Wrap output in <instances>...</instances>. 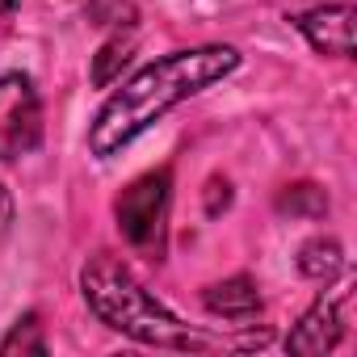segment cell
I'll return each mask as SVG.
<instances>
[{
  "mask_svg": "<svg viewBox=\"0 0 357 357\" xmlns=\"http://www.w3.org/2000/svg\"><path fill=\"white\" fill-rule=\"evenodd\" d=\"M0 353H47V336H43V324L38 315H26L9 328V336L0 340Z\"/></svg>",
  "mask_w": 357,
  "mask_h": 357,
  "instance_id": "cell-9",
  "label": "cell"
},
{
  "mask_svg": "<svg viewBox=\"0 0 357 357\" xmlns=\"http://www.w3.org/2000/svg\"><path fill=\"white\" fill-rule=\"evenodd\" d=\"M43 139V101L30 76H0V164L22 160Z\"/></svg>",
  "mask_w": 357,
  "mask_h": 357,
  "instance_id": "cell-4",
  "label": "cell"
},
{
  "mask_svg": "<svg viewBox=\"0 0 357 357\" xmlns=\"http://www.w3.org/2000/svg\"><path fill=\"white\" fill-rule=\"evenodd\" d=\"M294 26L307 34V43L319 55L349 59L353 55V5H319L294 17Z\"/></svg>",
  "mask_w": 357,
  "mask_h": 357,
  "instance_id": "cell-6",
  "label": "cell"
},
{
  "mask_svg": "<svg viewBox=\"0 0 357 357\" xmlns=\"http://www.w3.org/2000/svg\"><path fill=\"white\" fill-rule=\"evenodd\" d=\"M349 307H353V294L349 290H336V294H324L290 332L286 349L290 353H328L340 344V336L349 332Z\"/></svg>",
  "mask_w": 357,
  "mask_h": 357,
  "instance_id": "cell-5",
  "label": "cell"
},
{
  "mask_svg": "<svg viewBox=\"0 0 357 357\" xmlns=\"http://www.w3.org/2000/svg\"><path fill=\"white\" fill-rule=\"evenodd\" d=\"M206 311L240 324V319H252L261 311V294H257V286L248 278H227V282L206 290Z\"/></svg>",
  "mask_w": 357,
  "mask_h": 357,
  "instance_id": "cell-7",
  "label": "cell"
},
{
  "mask_svg": "<svg viewBox=\"0 0 357 357\" xmlns=\"http://www.w3.org/2000/svg\"><path fill=\"white\" fill-rule=\"evenodd\" d=\"M298 269H303L311 282H332V278L344 269V252H340V244H336L332 236H315V240L303 244Z\"/></svg>",
  "mask_w": 357,
  "mask_h": 357,
  "instance_id": "cell-8",
  "label": "cell"
},
{
  "mask_svg": "<svg viewBox=\"0 0 357 357\" xmlns=\"http://www.w3.org/2000/svg\"><path fill=\"white\" fill-rule=\"evenodd\" d=\"M9 223H13V198H9L5 185H0V236L9 231Z\"/></svg>",
  "mask_w": 357,
  "mask_h": 357,
  "instance_id": "cell-12",
  "label": "cell"
},
{
  "mask_svg": "<svg viewBox=\"0 0 357 357\" xmlns=\"http://www.w3.org/2000/svg\"><path fill=\"white\" fill-rule=\"evenodd\" d=\"M126 59H130V38H114V43H105V47H101V55H97L93 80H97V84H109V80H114V72H118V68H126Z\"/></svg>",
  "mask_w": 357,
  "mask_h": 357,
  "instance_id": "cell-11",
  "label": "cell"
},
{
  "mask_svg": "<svg viewBox=\"0 0 357 357\" xmlns=\"http://www.w3.org/2000/svg\"><path fill=\"white\" fill-rule=\"evenodd\" d=\"M168 198H172V172L155 168L143 172L130 190H122L114 215H118V231L126 236V244L135 248H160L164 240V219H168Z\"/></svg>",
  "mask_w": 357,
  "mask_h": 357,
  "instance_id": "cell-3",
  "label": "cell"
},
{
  "mask_svg": "<svg viewBox=\"0 0 357 357\" xmlns=\"http://www.w3.org/2000/svg\"><path fill=\"white\" fill-rule=\"evenodd\" d=\"M278 206L290 211V215H324V211H328V198H324V190H315V185H290Z\"/></svg>",
  "mask_w": 357,
  "mask_h": 357,
  "instance_id": "cell-10",
  "label": "cell"
},
{
  "mask_svg": "<svg viewBox=\"0 0 357 357\" xmlns=\"http://www.w3.org/2000/svg\"><path fill=\"white\" fill-rule=\"evenodd\" d=\"M236 68H240V51L236 47H194V51H172V55L147 63L143 72H135L101 105V114H97V122L89 130V151L101 155V160L122 151L160 114H168L172 105L190 101L202 89H211L215 80L231 76Z\"/></svg>",
  "mask_w": 357,
  "mask_h": 357,
  "instance_id": "cell-1",
  "label": "cell"
},
{
  "mask_svg": "<svg viewBox=\"0 0 357 357\" xmlns=\"http://www.w3.org/2000/svg\"><path fill=\"white\" fill-rule=\"evenodd\" d=\"M17 9V0H0V13H13Z\"/></svg>",
  "mask_w": 357,
  "mask_h": 357,
  "instance_id": "cell-13",
  "label": "cell"
},
{
  "mask_svg": "<svg viewBox=\"0 0 357 357\" xmlns=\"http://www.w3.org/2000/svg\"><path fill=\"white\" fill-rule=\"evenodd\" d=\"M84 298L97 311V319H105L114 332L139 340V344H155V349H211L215 340L194 332L190 324H181L164 303H155L126 265H118L114 257H93L80 273Z\"/></svg>",
  "mask_w": 357,
  "mask_h": 357,
  "instance_id": "cell-2",
  "label": "cell"
}]
</instances>
